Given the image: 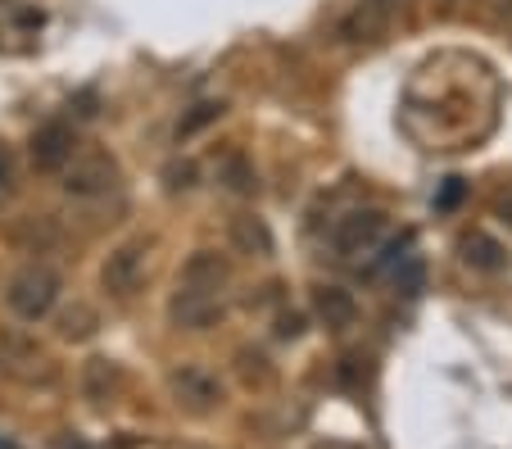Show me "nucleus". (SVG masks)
<instances>
[{
  "mask_svg": "<svg viewBox=\"0 0 512 449\" xmlns=\"http://www.w3.org/2000/svg\"><path fill=\"white\" fill-rule=\"evenodd\" d=\"M494 214H499L503 227H512V186H508V191H499V200H494Z\"/></svg>",
  "mask_w": 512,
  "mask_h": 449,
  "instance_id": "obj_20",
  "label": "nucleus"
},
{
  "mask_svg": "<svg viewBox=\"0 0 512 449\" xmlns=\"http://www.w3.org/2000/svg\"><path fill=\"white\" fill-rule=\"evenodd\" d=\"M59 177H64V196L100 200L114 191L123 173H118V159L109 150H73V159L59 168Z\"/></svg>",
  "mask_w": 512,
  "mask_h": 449,
  "instance_id": "obj_3",
  "label": "nucleus"
},
{
  "mask_svg": "<svg viewBox=\"0 0 512 449\" xmlns=\"http://www.w3.org/2000/svg\"><path fill=\"white\" fill-rule=\"evenodd\" d=\"M91 332H96V313H91L87 304H78V309H68L64 318H59V336H64V341H87Z\"/></svg>",
  "mask_w": 512,
  "mask_h": 449,
  "instance_id": "obj_16",
  "label": "nucleus"
},
{
  "mask_svg": "<svg viewBox=\"0 0 512 449\" xmlns=\"http://www.w3.org/2000/svg\"><path fill=\"white\" fill-rule=\"evenodd\" d=\"M390 19H395V5L390 0H358L354 10L340 19V41H381L390 32Z\"/></svg>",
  "mask_w": 512,
  "mask_h": 449,
  "instance_id": "obj_7",
  "label": "nucleus"
},
{
  "mask_svg": "<svg viewBox=\"0 0 512 449\" xmlns=\"http://www.w3.org/2000/svg\"><path fill=\"white\" fill-rule=\"evenodd\" d=\"M59 449H91V445L82 436H64V440H59Z\"/></svg>",
  "mask_w": 512,
  "mask_h": 449,
  "instance_id": "obj_22",
  "label": "nucleus"
},
{
  "mask_svg": "<svg viewBox=\"0 0 512 449\" xmlns=\"http://www.w3.org/2000/svg\"><path fill=\"white\" fill-rule=\"evenodd\" d=\"M59 291H64V282H59L55 268L28 264L23 273L10 277V286H5V304H10V313L19 318V323H41V318L59 304Z\"/></svg>",
  "mask_w": 512,
  "mask_h": 449,
  "instance_id": "obj_1",
  "label": "nucleus"
},
{
  "mask_svg": "<svg viewBox=\"0 0 512 449\" xmlns=\"http://www.w3.org/2000/svg\"><path fill=\"white\" fill-rule=\"evenodd\" d=\"M118 386V368L109 359H91L87 363V395L91 400H105L109 391Z\"/></svg>",
  "mask_w": 512,
  "mask_h": 449,
  "instance_id": "obj_17",
  "label": "nucleus"
},
{
  "mask_svg": "<svg viewBox=\"0 0 512 449\" xmlns=\"http://www.w3.org/2000/svg\"><path fill=\"white\" fill-rule=\"evenodd\" d=\"M227 282H232V268L218 250H195L177 273V286H200V291H227Z\"/></svg>",
  "mask_w": 512,
  "mask_h": 449,
  "instance_id": "obj_9",
  "label": "nucleus"
},
{
  "mask_svg": "<svg viewBox=\"0 0 512 449\" xmlns=\"http://www.w3.org/2000/svg\"><path fill=\"white\" fill-rule=\"evenodd\" d=\"M458 254H463V264L472 268V273H503V268H508L503 245L485 232H467L463 241H458Z\"/></svg>",
  "mask_w": 512,
  "mask_h": 449,
  "instance_id": "obj_12",
  "label": "nucleus"
},
{
  "mask_svg": "<svg viewBox=\"0 0 512 449\" xmlns=\"http://www.w3.org/2000/svg\"><path fill=\"white\" fill-rule=\"evenodd\" d=\"M213 118H223V100H200V105H191L182 118H177V141L195 137L200 127H209Z\"/></svg>",
  "mask_w": 512,
  "mask_h": 449,
  "instance_id": "obj_15",
  "label": "nucleus"
},
{
  "mask_svg": "<svg viewBox=\"0 0 512 449\" xmlns=\"http://www.w3.org/2000/svg\"><path fill=\"white\" fill-rule=\"evenodd\" d=\"M390 286H395L399 295H408V300H413V295H422V286H426V264H422V254H413V250L399 254L395 264H390Z\"/></svg>",
  "mask_w": 512,
  "mask_h": 449,
  "instance_id": "obj_14",
  "label": "nucleus"
},
{
  "mask_svg": "<svg viewBox=\"0 0 512 449\" xmlns=\"http://www.w3.org/2000/svg\"><path fill=\"white\" fill-rule=\"evenodd\" d=\"M164 177H168V191H191V186H195V168L191 164H182V168L173 164Z\"/></svg>",
  "mask_w": 512,
  "mask_h": 449,
  "instance_id": "obj_19",
  "label": "nucleus"
},
{
  "mask_svg": "<svg viewBox=\"0 0 512 449\" xmlns=\"http://www.w3.org/2000/svg\"><path fill=\"white\" fill-rule=\"evenodd\" d=\"M168 391H173V400L182 404L186 413H213L223 404V381L213 377L209 368H200V363H182V368L168 377Z\"/></svg>",
  "mask_w": 512,
  "mask_h": 449,
  "instance_id": "obj_6",
  "label": "nucleus"
},
{
  "mask_svg": "<svg viewBox=\"0 0 512 449\" xmlns=\"http://www.w3.org/2000/svg\"><path fill=\"white\" fill-rule=\"evenodd\" d=\"M10 182H14V164H10V150H0V196L10 191Z\"/></svg>",
  "mask_w": 512,
  "mask_h": 449,
  "instance_id": "obj_21",
  "label": "nucleus"
},
{
  "mask_svg": "<svg viewBox=\"0 0 512 449\" xmlns=\"http://www.w3.org/2000/svg\"><path fill=\"white\" fill-rule=\"evenodd\" d=\"M227 313V291H200V286H177L168 300V323L182 332H209L223 323Z\"/></svg>",
  "mask_w": 512,
  "mask_h": 449,
  "instance_id": "obj_5",
  "label": "nucleus"
},
{
  "mask_svg": "<svg viewBox=\"0 0 512 449\" xmlns=\"http://www.w3.org/2000/svg\"><path fill=\"white\" fill-rule=\"evenodd\" d=\"M277 336H281V341H300V336H304V313H281V318H277Z\"/></svg>",
  "mask_w": 512,
  "mask_h": 449,
  "instance_id": "obj_18",
  "label": "nucleus"
},
{
  "mask_svg": "<svg viewBox=\"0 0 512 449\" xmlns=\"http://www.w3.org/2000/svg\"><path fill=\"white\" fill-rule=\"evenodd\" d=\"M508 28H512V5H508Z\"/></svg>",
  "mask_w": 512,
  "mask_h": 449,
  "instance_id": "obj_24",
  "label": "nucleus"
},
{
  "mask_svg": "<svg viewBox=\"0 0 512 449\" xmlns=\"http://www.w3.org/2000/svg\"><path fill=\"white\" fill-rule=\"evenodd\" d=\"M73 150H78V137H73L68 123H46L32 132V164H37L41 173H59V168L73 159Z\"/></svg>",
  "mask_w": 512,
  "mask_h": 449,
  "instance_id": "obj_8",
  "label": "nucleus"
},
{
  "mask_svg": "<svg viewBox=\"0 0 512 449\" xmlns=\"http://www.w3.org/2000/svg\"><path fill=\"white\" fill-rule=\"evenodd\" d=\"M227 241H232V250L245 254V259H272V232L259 214H236L232 223H227Z\"/></svg>",
  "mask_w": 512,
  "mask_h": 449,
  "instance_id": "obj_11",
  "label": "nucleus"
},
{
  "mask_svg": "<svg viewBox=\"0 0 512 449\" xmlns=\"http://www.w3.org/2000/svg\"><path fill=\"white\" fill-rule=\"evenodd\" d=\"M213 177H218L223 191H232V196H254V186H259L254 164L241 155V150H227V155L218 159V168H213Z\"/></svg>",
  "mask_w": 512,
  "mask_h": 449,
  "instance_id": "obj_13",
  "label": "nucleus"
},
{
  "mask_svg": "<svg viewBox=\"0 0 512 449\" xmlns=\"http://www.w3.org/2000/svg\"><path fill=\"white\" fill-rule=\"evenodd\" d=\"M145 268H150V241H123L109 250L105 268H100V286L114 300H132L145 282Z\"/></svg>",
  "mask_w": 512,
  "mask_h": 449,
  "instance_id": "obj_4",
  "label": "nucleus"
},
{
  "mask_svg": "<svg viewBox=\"0 0 512 449\" xmlns=\"http://www.w3.org/2000/svg\"><path fill=\"white\" fill-rule=\"evenodd\" d=\"M313 313L327 332H345V327H354L358 304L345 286H313Z\"/></svg>",
  "mask_w": 512,
  "mask_h": 449,
  "instance_id": "obj_10",
  "label": "nucleus"
},
{
  "mask_svg": "<svg viewBox=\"0 0 512 449\" xmlns=\"http://www.w3.org/2000/svg\"><path fill=\"white\" fill-rule=\"evenodd\" d=\"M381 241H386V214L372 209V205H358V209H349V214H340L327 232L331 259H340V264L372 254Z\"/></svg>",
  "mask_w": 512,
  "mask_h": 449,
  "instance_id": "obj_2",
  "label": "nucleus"
},
{
  "mask_svg": "<svg viewBox=\"0 0 512 449\" xmlns=\"http://www.w3.org/2000/svg\"><path fill=\"white\" fill-rule=\"evenodd\" d=\"M0 449H23V445L14 436H5V431H0Z\"/></svg>",
  "mask_w": 512,
  "mask_h": 449,
  "instance_id": "obj_23",
  "label": "nucleus"
}]
</instances>
